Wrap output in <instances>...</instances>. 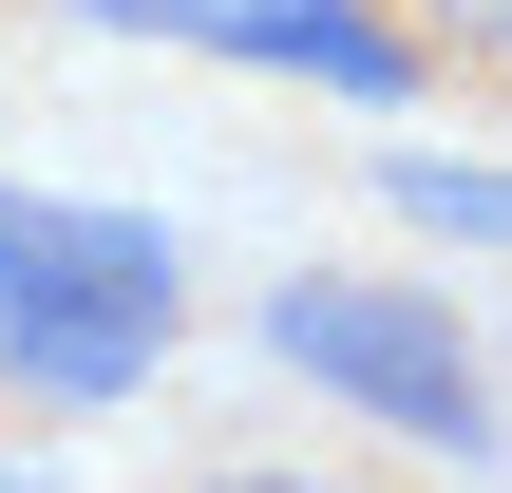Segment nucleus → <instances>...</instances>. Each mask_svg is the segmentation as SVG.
<instances>
[{
  "mask_svg": "<svg viewBox=\"0 0 512 493\" xmlns=\"http://www.w3.org/2000/svg\"><path fill=\"white\" fill-rule=\"evenodd\" d=\"M171 323H190V247L152 209L0 190V380L19 399H133Z\"/></svg>",
  "mask_w": 512,
  "mask_h": 493,
  "instance_id": "nucleus-1",
  "label": "nucleus"
},
{
  "mask_svg": "<svg viewBox=\"0 0 512 493\" xmlns=\"http://www.w3.org/2000/svg\"><path fill=\"white\" fill-rule=\"evenodd\" d=\"M266 361H285L304 399H361L380 437H437V456H475V437H494V399H475V342H456V304H418V285H380V266L266 285Z\"/></svg>",
  "mask_w": 512,
  "mask_h": 493,
  "instance_id": "nucleus-2",
  "label": "nucleus"
},
{
  "mask_svg": "<svg viewBox=\"0 0 512 493\" xmlns=\"http://www.w3.org/2000/svg\"><path fill=\"white\" fill-rule=\"evenodd\" d=\"M190 38H228V57H266V76H323V95H418V57H399V19H361V0H209Z\"/></svg>",
  "mask_w": 512,
  "mask_h": 493,
  "instance_id": "nucleus-3",
  "label": "nucleus"
},
{
  "mask_svg": "<svg viewBox=\"0 0 512 493\" xmlns=\"http://www.w3.org/2000/svg\"><path fill=\"white\" fill-rule=\"evenodd\" d=\"M399 209L456 247H512V171H456V152H399Z\"/></svg>",
  "mask_w": 512,
  "mask_h": 493,
  "instance_id": "nucleus-4",
  "label": "nucleus"
},
{
  "mask_svg": "<svg viewBox=\"0 0 512 493\" xmlns=\"http://www.w3.org/2000/svg\"><path fill=\"white\" fill-rule=\"evenodd\" d=\"M437 38H456V57H494V76H512V0H437Z\"/></svg>",
  "mask_w": 512,
  "mask_h": 493,
  "instance_id": "nucleus-5",
  "label": "nucleus"
},
{
  "mask_svg": "<svg viewBox=\"0 0 512 493\" xmlns=\"http://www.w3.org/2000/svg\"><path fill=\"white\" fill-rule=\"evenodd\" d=\"M209 493H342V475H209Z\"/></svg>",
  "mask_w": 512,
  "mask_h": 493,
  "instance_id": "nucleus-6",
  "label": "nucleus"
},
{
  "mask_svg": "<svg viewBox=\"0 0 512 493\" xmlns=\"http://www.w3.org/2000/svg\"><path fill=\"white\" fill-rule=\"evenodd\" d=\"M0 493H38V475H0Z\"/></svg>",
  "mask_w": 512,
  "mask_h": 493,
  "instance_id": "nucleus-7",
  "label": "nucleus"
}]
</instances>
